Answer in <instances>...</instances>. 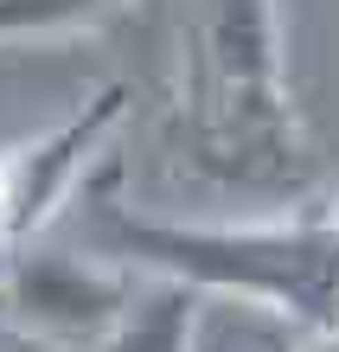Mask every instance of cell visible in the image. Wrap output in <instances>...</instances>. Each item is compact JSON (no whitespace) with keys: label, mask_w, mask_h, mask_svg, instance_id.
Listing matches in <instances>:
<instances>
[{"label":"cell","mask_w":339,"mask_h":352,"mask_svg":"<svg viewBox=\"0 0 339 352\" xmlns=\"http://www.w3.org/2000/svg\"><path fill=\"white\" fill-rule=\"evenodd\" d=\"M135 263L122 256H83L45 237H19L7 256V282H0V320L39 340L102 346L122 307L135 301Z\"/></svg>","instance_id":"1"},{"label":"cell","mask_w":339,"mask_h":352,"mask_svg":"<svg viewBox=\"0 0 339 352\" xmlns=\"http://www.w3.org/2000/svg\"><path fill=\"white\" fill-rule=\"evenodd\" d=\"M122 116H129V84H102L45 135L0 148V237L19 243L45 231L58 205L77 192V179L90 173V160L102 154V141L122 129Z\"/></svg>","instance_id":"2"},{"label":"cell","mask_w":339,"mask_h":352,"mask_svg":"<svg viewBox=\"0 0 339 352\" xmlns=\"http://www.w3.org/2000/svg\"><path fill=\"white\" fill-rule=\"evenodd\" d=\"M199 327H205V288L147 269L135 282V301L122 307V320L96 352H199Z\"/></svg>","instance_id":"3"},{"label":"cell","mask_w":339,"mask_h":352,"mask_svg":"<svg viewBox=\"0 0 339 352\" xmlns=\"http://www.w3.org/2000/svg\"><path fill=\"white\" fill-rule=\"evenodd\" d=\"M122 7H129V0H0V45L77 32V26H96V19L122 13Z\"/></svg>","instance_id":"4"},{"label":"cell","mask_w":339,"mask_h":352,"mask_svg":"<svg viewBox=\"0 0 339 352\" xmlns=\"http://www.w3.org/2000/svg\"><path fill=\"white\" fill-rule=\"evenodd\" d=\"M0 352H96V346H65V340H39V333H19V327L0 320Z\"/></svg>","instance_id":"5"},{"label":"cell","mask_w":339,"mask_h":352,"mask_svg":"<svg viewBox=\"0 0 339 352\" xmlns=\"http://www.w3.org/2000/svg\"><path fill=\"white\" fill-rule=\"evenodd\" d=\"M301 352H339V327H327V333H314Z\"/></svg>","instance_id":"6"}]
</instances>
